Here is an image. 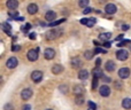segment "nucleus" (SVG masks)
Segmentation results:
<instances>
[{
  "mask_svg": "<svg viewBox=\"0 0 131 110\" xmlns=\"http://www.w3.org/2000/svg\"><path fill=\"white\" fill-rule=\"evenodd\" d=\"M37 11H38V6H37L36 4H30L29 6H28V13L29 14L34 15V14H36Z\"/></svg>",
  "mask_w": 131,
  "mask_h": 110,
  "instance_id": "17",
  "label": "nucleus"
},
{
  "mask_svg": "<svg viewBox=\"0 0 131 110\" xmlns=\"http://www.w3.org/2000/svg\"><path fill=\"white\" fill-rule=\"evenodd\" d=\"M16 21H24V17H22V16H18V17L15 18Z\"/></svg>",
  "mask_w": 131,
  "mask_h": 110,
  "instance_id": "45",
  "label": "nucleus"
},
{
  "mask_svg": "<svg viewBox=\"0 0 131 110\" xmlns=\"http://www.w3.org/2000/svg\"><path fill=\"white\" fill-rule=\"evenodd\" d=\"M5 110H14V107H13V104L12 103H7L6 106H5Z\"/></svg>",
  "mask_w": 131,
  "mask_h": 110,
  "instance_id": "34",
  "label": "nucleus"
},
{
  "mask_svg": "<svg viewBox=\"0 0 131 110\" xmlns=\"http://www.w3.org/2000/svg\"><path fill=\"white\" fill-rule=\"evenodd\" d=\"M105 11H106L107 14H109V15H113V14H115L116 11H117V7L114 4H108L105 7Z\"/></svg>",
  "mask_w": 131,
  "mask_h": 110,
  "instance_id": "7",
  "label": "nucleus"
},
{
  "mask_svg": "<svg viewBox=\"0 0 131 110\" xmlns=\"http://www.w3.org/2000/svg\"><path fill=\"white\" fill-rule=\"evenodd\" d=\"M129 29H130L129 25H127V24H123L122 25V30H123V31H127V30H129Z\"/></svg>",
  "mask_w": 131,
  "mask_h": 110,
  "instance_id": "39",
  "label": "nucleus"
},
{
  "mask_svg": "<svg viewBox=\"0 0 131 110\" xmlns=\"http://www.w3.org/2000/svg\"><path fill=\"white\" fill-rule=\"evenodd\" d=\"M31 29V24H30V23H27V24L24 25V27H22V31H28V30H30Z\"/></svg>",
  "mask_w": 131,
  "mask_h": 110,
  "instance_id": "32",
  "label": "nucleus"
},
{
  "mask_svg": "<svg viewBox=\"0 0 131 110\" xmlns=\"http://www.w3.org/2000/svg\"><path fill=\"white\" fill-rule=\"evenodd\" d=\"M30 108H31L30 104H24V106L22 107V110H30Z\"/></svg>",
  "mask_w": 131,
  "mask_h": 110,
  "instance_id": "40",
  "label": "nucleus"
},
{
  "mask_svg": "<svg viewBox=\"0 0 131 110\" xmlns=\"http://www.w3.org/2000/svg\"><path fill=\"white\" fill-rule=\"evenodd\" d=\"M59 90L61 91L62 93H67V92H68V86H67V85H61V86L59 87Z\"/></svg>",
  "mask_w": 131,
  "mask_h": 110,
  "instance_id": "30",
  "label": "nucleus"
},
{
  "mask_svg": "<svg viewBox=\"0 0 131 110\" xmlns=\"http://www.w3.org/2000/svg\"><path fill=\"white\" fill-rule=\"evenodd\" d=\"M62 71H63V67H62L61 64H55V65H53L52 72H53L54 75H59V74H61Z\"/></svg>",
  "mask_w": 131,
  "mask_h": 110,
  "instance_id": "18",
  "label": "nucleus"
},
{
  "mask_svg": "<svg viewBox=\"0 0 131 110\" xmlns=\"http://www.w3.org/2000/svg\"><path fill=\"white\" fill-rule=\"evenodd\" d=\"M100 64H101V58H97L95 60V67H100Z\"/></svg>",
  "mask_w": 131,
  "mask_h": 110,
  "instance_id": "38",
  "label": "nucleus"
},
{
  "mask_svg": "<svg viewBox=\"0 0 131 110\" xmlns=\"http://www.w3.org/2000/svg\"><path fill=\"white\" fill-rule=\"evenodd\" d=\"M128 56H129V53H128L125 50H120L116 52V57H117V60H120V61H125L128 58Z\"/></svg>",
  "mask_w": 131,
  "mask_h": 110,
  "instance_id": "6",
  "label": "nucleus"
},
{
  "mask_svg": "<svg viewBox=\"0 0 131 110\" xmlns=\"http://www.w3.org/2000/svg\"><path fill=\"white\" fill-rule=\"evenodd\" d=\"M32 96V90L31 88H24V90L21 92V97H22L23 100H29L30 97Z\"/></svg>",
  "mask_w": 131,
  "mask_h": 110,
  "instance_id": "8",
  "label": "nucleus"
},
{
  "mask_svg": "<svg viewBox=\"0 0 131 110\" xmlns=\"http://www.w3.org/2000/svg\"><path fill=\"white\" fill-rule=\"evenodd\" d=\"M93 9L91 8V7H86V8H84V10H83V14H89V13H91Z\"/></svg>",
  "mask_w": 131,
  "mask_h": 110,
  "instance_id": "35",
  "label": "nucleus"
},
{
  "mask_svg": "<svg viewBox=\"0 0 131 110\" xmlns=\"http://www.w3.org/2000/svg\"><path fill=\"white\" fill-rule=\"evenodd\" d=\"M122 107L124 109H131V99L130 97H125V99H123L122 101Z\"/></svg>",
  "mask_w": 131,
  "mask_h": 110,
  "instance_id": "20",
  "label": "nucleus"
},
{
  "mask_svg": "<svg viewBox=\"0 0 131 110\" xmlns=\"http://www.w3.org/2000/svg\"><path fill=\"white\" fill-rule=\"evenodd\" d=\"M79 23L86 25V27H89V28H92L93 25L97 23V20H95V18H82V20L79 21Z\"/></svg>",
  "mask_w": 131,
  "mask_h": 110,
  "instance_id": "5",
  "label": "nucleus"
},
{
  "mask_svg": "<svg viewBox=\"0 0 131 110\" xmlns=\"http://www.w3.org/2000/svg\"><path fill=\"white\" fill-rule=\"evenodd\" d=\"M92 76H93V78H102L104 77V74H102V70L100 69L99 67H95L94 69L92 70Z\"/></svg>",
  "mask_w": 131,
  "mask_h": 110,
  "instance_id": "15",
  "label": "nucleus"
},
{
  "mask_svg": "<svg viewBox=\"0 0 131 110\" xmlns=\"http://www.w3.org/2000/svg\"><path fill=\"white\" fill-rule=\"evenodd\" d=\"M111 46H112V43H111V41H105V43H104V47H105V48H109Z\"/></svg>",
  "mask_w": 131,
  "mask_h": 110,
  "instance_id": "37",
  "label": "nucleus"
},
{
  "mask_svg": "<svg viewBox=\"0 0 131 110\" xmlns=\"http://www.w3.org/2000/svg\"><path fill=\"white\" fill-rule=\"evenodd\" d=\"M131 44V41L130 40H128V39H124V40H122L120 44H118V47H123V46H125V45H130Z\"/></svg>",
  "mask_w": 131,
  "mask_h": 110,
  "instance_id": "29",
  "label": "nucleus"
},
{
  "mask_svg": "<svg viewBox=\"0 0 131 110\" xmlns=\"http://www.w3.org/2000/svg\"><path fill=\"white\" fill-rule=\"evenodd\" d=\"M38 53H39V48H36V50H30L29 52H28V54H27L28 60L31 61V62L37 61V60H38V57H39Z\"/></svg>",
  "mask_w": 131,
  "mask_h": 110,
  "instance_id": "2",
  "label": "nucleus"
},
{
  "mask_svg": "<svg viewBox=\"0 0 131 110\" xmlns=\"http://www.w3.org/2000/svg\"><path fill=\"white\" fill-rule=\"evenodd\" d=\"M98 86V78H93V81H92V90H95Z\"/></svg>",
  "mask_w": 131,
  "mask_h": 110,
  "instance_id": "33",
  "label": "nucleus"
},
{
  "mask_svg": "<svg viewBox=\"0 0 131 110\" xmlns=\"http://www.w3.org/2000/svg\"><path fill=\"white\" fill-rule=\"evenodd\" d=\"M95 53L92 52V51H86V52L84 53V57H85L86 60H92V57H93V55Z\"/></svg>",
  "mask_w": 131,
  "mask_h": 110,
  "instance_id": "25",
  "label": "nucleus"
},
{
  "mask_svg": "<svg viewBox=\"0 0 131 110\" xmlns=\"http://www.w3.org/2000/svg\"><path fill=\"white\" fill-rule=\"evenodd\" d=\"M75 103H76L77 106L83 104L84 103V96L83 95H76V97H75Z\"/></svg>",
  "mask_w": 131,
  "mask_h": 110,
  "instance_id": "24",
  "label": "nucleus"
},
{
  "mask_svg": "<svg viewBox=\"0 0 131 110\" xmlns=\"http://www.w3.org/2000/svg\"><path fill=\"white\" fill-rule=\"evenodd\" d=\"M72 91H74L75 95H83L84 92H85V87L83 85H75Z\"/></svg>",
  "mask_w": 131,
  "mask_h": 110,
  "instance_id": "12",
  "label": "nucleus"
},
{
  "mask_svg": "<svg viewBox=\"0 0 131 110\" xmlns=\"http://www.w3.org/2000/svg\"><path fill=\"white\" fill-rule=\"evenodd\" d=\"M20 46H18V45H14V47L13 48H12V50H13L14 51V52H15V51H20Z\"/></svg>",
  "mask_w": 131,
  "mask_h": 110,
  "instance_id": "44",
  "label": "nucleus"
},
{
  "mask_svg": "<svg viewBox=\"0 0 131 110\" xmlns=\"http://www.w3.org/2000/svg\"><path fill=\"white\" fill-rule=\"evenodd\" d=\"M8 15L10 16V17H13L14 20H15L16 17H18V13L15 10V9H14V10H9V11H8Z\"/></svg>",
  "mask_w": 131,
  "mask_h": 110,
  "instance_id": "28",
  "label": "nucleus"
},
{
  "mask_svg": "<svg viewBox=\"0 0 131 110\" xmlns=\"http://www.w3.org/2000/svg\"><path fill=\"white\" fill-rule=\"evenodd\" d=\"M1 28H2V30H4V31L6 32L7 34H10V32H12V27H10V24H9V23H2V24H1Z\"/></svg>",
  "mask_w": 131,
  "mask_h": 110,
  "instance_id": "22",
  "label": "nucleus"
},
{
  "mask_svg": "<svg viewBox=\"0 0 131 110\" xmlns=\"http://www.w3.org/2000/svg\"><path fill=\"white\" fill-rule=\"evenodd\" d=\"M29 38L31 39V40H35V39H36V33H30L29 34Z\"/></svg>",
  "mask_w": 131,
  "mask_h": 110,
  "instance_id": "41",
  "label": "nucleus"
},
{
  "mask_svg": "<svg viewBox=\"0 0 131 110\" xmlns=\"http://www.w3.org/2000/svg\"><path fill=\"white\" fill-rule=\"evenodd\" d=\"M47 110H52V109H47Z\"/></svg>",
  "mask_w": 131,
  "mask_h": 110,
  "instance_id": "48",
  "label": "nucleus"
},
{
  "mask_svg": "<svg viewBox=\"0 0 131 110\" xmlns=\"http://www.w3.org/2000/svg\"><path fill=\"white\" fill-rule=\"evenodd\" d=\"M61 33H62L61 30L52 29V30H50V31L46 32L45 37H46V39H48V40H53V39H55V38H58V37L61 36Z\"/></svg>",
  "mask_w": 131,
  "mask_h": 110,
  "instance_id": "1",
  "label": "nucleus"
},
{
  "mask_svg": "<svg viewBox=\"0 0 131 110\" xmlns=\"http://www.w3.org/2000/svg\"><path fill=\"white\" fill-rule=\"evenodd\" d=\"M111 37H112V33L111 32H104L99 36V38L101 39L102 41H109L111 40Z\"/></svg>",
  "mask_w": 131,
  "mask_h": 110,
  "instance_id": "21",
  "label": "nucleus"
},
{
  "mask_svg": "<svg viewBox=\"0 0 131 110\" xmlns=\"http://www.w3.org/2000/svg\"><path fill=\"white\" fill-rule=\"evenodd\" d=\"M105 69H106L108 72L114 71V70H115V63H114L113 61H111V60L107 61L106 64H105Z\"/></svg>",
  "mask_w": 131,
  "mask_h": 110,
  "instance_id": "16",
  "label": "nucleus"
},
{
  "mask_svg": "<svg viewBox=\"0 0 131 110\" xmlns=\"http://www.w3.org/2000/svg\"><path fill=\"white\" fill-rule=\"evenodd\" d=\"M123 34H120V36L117 37V38H116V41H120V40H124V38H123Z\"/></svg>",
  "mask_w": 131,
  "mask_h": 110,
  "instance_id": "43",
  "label": "nucleus"
},
{
  "mask_svg": "<svg viewBox=\"0 0 131 110\" xmlns=\"http://www.w3.org/2000/svg\"><path fill=\"white\" fill-rule=\"evenodd\" d=\"M130 51H131V44H130Z\"/></svg>",
  "mask_w": 131,
  "mask_h": 110,
  "instance_id": "46",
  "label": "nucleus"
},
{
  "mask_svg": "<svg viewBox=\"0 0 131 110\" xmlns=\"http://www.w3.org/2000/svg\"><path fill=\"white\" fill-rule=\"evenodd\" d=\"M7 68H9V69H14V68H16V65L18 64V61L16 57H10L8 58V61H7Z\"/></svg>",
  "mask_w": 131,
  "mask_h": 110,
  "instance_id": "13",
  "label": "nucleus"
},
{
  "mask_svg": "<svg viewBox=\"0 0 131 110\" xmlns=\"http://www.w3.org/2000/svg\"><path fill=\"white\" fill-rule=\"evenodd\" d=\"M89 2H90V0H79L78 5H79V7H81V8H86V7H88V5H89Z\"/></svg>",
  "mask_w": 131,
  "mask_h": 110,
  "instance_id": "26",
  "label": "nucleus"
},
{
  "mask_svg": "<svg viewBox=\"0 0 131 110\" xmlns=\"http://www.w3.org/2000/svg\"><path fill=\"white\" fill-rule=\"evenodd\" d=\"M115 86H116V88H122V84H121V81H116Z\"/></svg>",
  "mask_w": 131,
  "mask_h": 110,
  "instance_id": "42",
  "label": "nucleus"
},
{
  "mask_svg": "<svg viewBox=\"0 0 131 110\" xmlns=\"http://www.w3.org/2000/svg\"><path fill=\"white\" fill-rule=\"evenodd\" d=\"M71 67L72 68H79L81 67V60L78 57H75L71 60Z\"/></svg>",
  "mask_w": 131,
  "mask_h": 110,
  "instance_id": "23",
  "label": "nucleus"
},
{
  "mask_svg": "<svg viewBox=\"0 0 131 110\" xmlns=\"http://www.w3.org/2000/svg\"><path fill=\"white\" fill-rule=\"evenodd\" d=\"M99 93H100V95L101 96H108L109 94H111V88H109V86H107V85H102L101 87L99 88Z\"/></svg>",
  "mask_w": 131,
  "mask_h": 110,
  "instance_id": "10",
  "label": "nucleus"
},
{
  "mask_svg": "<svg viewBox=\"0 0 131 110\" xmlns=\"http://www.w3.org/2000/svg\"><path fill=\"white\" fill-rule=\"evenodd\" d=\"M6 5L9 10H14V9H16L18 7V1L17 0H7Z\"/></svg>",
  "mask_w": 131,
  "mask_h": 110,
  "instance_id": "14",
  "label": "nucleus"
},
{
  "mask_svg": "<svg viewBox=\"0 0 131 110\" xmlns=\"http://www.w3.org/2000/svg\"><path fill=\"white\" fill-rule=\"evenodd\" d=\"M130 74H131V71H130L129 68H121V69L118 70V76H120V78H122V79L129 78Z\"/></svg>",
  "mask_w": 131,
  "mask_h": 110,
  "instance_id": "4",
  "label": "nucleus"
},
{
  "mask_svg": "<svg viewBox=\"0 0 131 110\" xmlns=\"http://www.w3.org/2000/svg\"><path fill=\"white\" fill-rule=\"evenodd\" d=\"M45 18H46V21L52 23V22H54L55 18H57V14H55V11H53V10H48L47 13L45 14Z\"/></svg>",
  "mask_w": 131,
  "mask_h": 110,
  "instance_id": "11",
  "label": "nucleus"
},
{
  "mask_svg": "<svg viewBox=\"0 0 131 110\" xmlns=\"http://www.w3.org/2000/svg\"><path fill=\"white\" fill-rule=\"evenodd\" d=\"M89 107H90V109H93V110H95L97 109V106H95V103H93V102H89Z\"/></svg>",
  "mask_w": 131,
  "mask_h": 110,
  "instance_id": "36",
  "label": "nucleus"
},
{
  "mask_svg": "<svg viewBox=\"0 0 131 110\" xmlns=\"http://www.w3.org/2000/svg\"><path fill=\"white\" fill-rule=\"evenodd\" d=\"M66 22V18H61V20H59V21H54V22H52V23H50V27H55V25H59V24H61V23H63Z\"/></svg>",
  "mask_w": 131,
  "mask_h": 110,
  "instance_id": "27",
  "label": "nucleus"
},
{
  "mask_svg": "<svg viewBox=\"0 0 131 110\" xmlns=\"http://www.w3.org/2000/svg\"><path fill=\"white\" fill-rule=\"evenodd\" d=\"M31 79L35 81V83H39L43 79V72L40 70H35L31 74Z\"/></svg>",
  "mask_w": 131,
  "mask_h": 110,
  "instance_id": "3",
  "label": "nucleus"
},
{
  "mask_svg": "<svg viewBox=\"0 0 131 110\" xmlns=\"http://www.w3.org/2000/svg\"><path fill=\"white\" fill-rule=\"evenodd\" d=\"M89 110H93V109H89Z\"/></svg>",
  "mask_w": 131,
  "mask_h": 110,
  "instance_id": "47",
  "label": "nucleus"
},
{
  "mask_svg": "<svg viewBox=\"0 0 131 110\" xmlns=\"http://www.w3.org/2000/svg\"><path fill=\"white\" fill-rule=\"evenodd\" d=\"M94 53H95V54H99V53H106V50H104V48H100V47H97L94 50Z\"/></svg>",
  "mask_w": 131,
  "mask_h": 110,
  "instance_id": "31",
  "label": "nucleus"
},
{
  "mask_svg": "<svg viewBox=\"0 0 131 110\" xmlns=\"http://www.w3.org/2000/svg\"><path fill=\"white\" fill-rule=\"evenodd\" d=\"M54 56H55V51L53 48H46L45 52H44V57L46 60H52V58H54Z\"/></svg>",
  "mask_w": 131,
  "mask_h": 110,
  "instance_id": "9",
  "label": "nucleus"
},
{
  "mask_svg": "<svg viewBox=\"0 0 131 110\" xmlns=\"http://www.w3.org/2000/svg\"><path fill=\"white\" fill-rule=\"evenodd\" d=\"M78 78L81 79V80H86V79L89 78V71L88 70H81V71L78 72Z\"/></svg>",
  "mask_w": 131,
  "mask_h": 110,
  "instance_id": "19",
  "label": "nucleus"
}]
</instances>
